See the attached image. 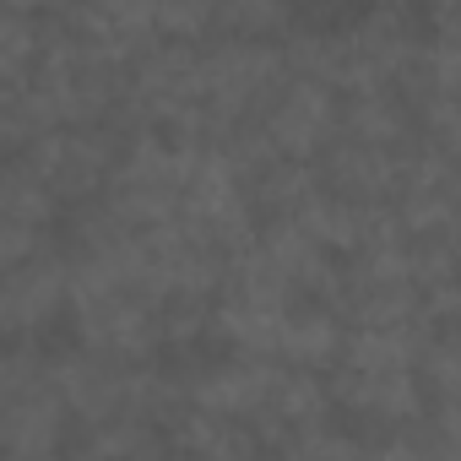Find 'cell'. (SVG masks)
Segmentation results:
<instances>
[{"label":"cell","mask_w":461,"mask_h":461,"mask_svg":"<svg viewBox=\"0 0 461 461\" xmlns=\"http://www.w3.org/2000/svg\"><path fill=\"white\" fill-rule=\"evenodd\" d=\"M147 369V364H141ZM136 364H114L93 348H71L60 358H50V385L66 407V418H77L82 429L109 423V418H136Z\"/></svg>","instance_id":"cell-1"},{"label":"cell","mask_w":461,"mask_h":461,"mask_svg":"<svg viewBox=\"0 0 461 461\" xmlns=\"http://www.w3.org/2000/svg\"><path fill=\"white\" fill-rule=\"evenodd\" d=\"M337 109H342V98L331 87L304 82V77H283V87L256 114V131L267 136V147L283 163H304L337 141Z\"/></svg>","instance_id":"cell-2"},{"label":"cell","mask_w":461,"mask_h":461,"mask_svg":"<svg viewBox=\"0 0 461 461\" xmlns=\"http://www.w3.org/2000/svg\"><path fill=\"white\" fill-rule=\"evenodd\" d=\"M28 163L39 168L55 201H93L104 195L114 174V136L109 131H55L28 152Z\"/></svg>","instance_id":"cell-3"},{"label":"cell","mask_w":461,"mask_h":461,"mask_svg":"<svg viewBox=\"0 0 461 461\" xmlns=\"http://www.w3.org/2000/svg\"><path fill=\"white\" fill-rule=\"evenodd\" d=\"M66 315V250L44 245L23 267L0 272V337H33Z\"/></svg>","instance_id":"cell-4"},{"label":"cell","mask_w":461,"mask_h":461,"mask_svg":"<svg viewBox=\"0 0 461 461\" xmlns=\"http://www.w3.org/2000/svg\"><path fill=\"white\" fill-rule=\"evenodd\" d=\"M267 375L272 364H256V358H217V364H201L185 375V396L195 412H212V418H228V423H250L267 402Z\"/></svg>","instance_id":"cell-5"},{"label":"cell","mask_w":461,"mask_h":461,"mask_svg":"<svg viewBox=\"0 0 461 461\" xmlns=\"http://www.w3.org/2000/svg\"><path fill=\"white\" fill-rule=\"evenodd\" d=\"M326 396H331V402H342L348 412H358V418L380 423L385 434H391V429H407V423H418V418H423V391H418V380H412V375L337 369V375L326 380Z\"/></svg>","instance_id":"cell-6"},{"label":"cell","mask_w":461,"mask_h":461,"mask_svg":"<svg viewBox=\"0 0 461 461\" xmlns=\"http://www.w3.org/2000/svg\"><path fill=\"white\" fill-rule=\"evenodd\" d=\"M66 407L55 396V385L44 380L39 391L17 396L0 412V461H33V456H60L66 445Z\"/></svg>","instance_id":"cell-7"},{"label":"cell","mask_w":461,"mask_h":461,"mask_svg":"<svg viewBox=\"0 0 461 461\" xmlns=\"http://www.w3.org/2000/svg\"><path fill=\"white\" fill-rule=\"evenodd\" d=\"M256 250L272 261V272L294 288V294H326V283L337 277L331 256L304 234L294 217H267L256 228Z\"/></svg>","instance_id":"cell-8"},{"label":"cell","mask_w":461,"mask_h":461,"mask_svg":"<svg viewBox=\"0 0 461 461\" xmlns=\"http://www.w3.org/2000/svg\"><path fill=\"white\" fill-rule=\"evenodd\" d=\"M342 342H348V331L331 310H288L283 337H277V364L321 375V369L342 364Z\"/></svg>","instance_id":"cell-9"},{"label":"cell","mask_w":461,"mask_h":461,"mask_svg":"<svg viewBox=\"0 0 461 461\" xmlns=\"http://www.w3.org/2000/svg\"><path fill=\"white\" fill-rule=\"evenodd\" d=\"M60 120L50 109V98L28 82H0V147H6L12 158H28L44 136H55Z\"/></svg>","instance_id":"cell-10"},{"label":"cell","mask_w":461,"mask_h":461,"mask_svg":"<svg viewBox=\"0 0 461 461\" xmlns=\"http://www.w3.org/2000/svg\"><path fill=\"white\" fill-rule=\"evenodd\" d=\"M55 206L60 201L50 195V185L39 179V168L28 158H6V163H0V222H17V228L44 234Z\"/></svg>","instance_id":"cell-11"},{"label":"cell","mask_w":461,"mask_h":461,"mask_svg":"<svg viewBox=\"0 0 461 461\" xmlns=\"http://www.w3.org/2000/svg\"><path fill=\"white\" fill-rule=\"evenodd\" d=\"M217 337L234 348V358H256V364H277V337H283V315L277 310H256V304H222L212 315Z\"/></svg>","instance_id":"cell-12"},{"label":"cell","mask_w":461,"mask_h":461,"mask_svg":"<svg viewBox=\"0 0 461 461\" xmlns=\"http://www.w3.org/2000/svg\"><path fill=\"white\" fill-rule=\"evenodd\" d=\"M44 60V17L0 6V82H28Z\"/></svg>","instance_id":"cell-13"},{"label":"cell","mask_w":461,"mask_h":461,"mask_svg":"<svg viewBox=\"0 0 461 461\" xmlns=\"http://www.w3.org/2000/svg\"><path fill=\"white\" fill-rule=\"evenodd\" d=\"M294 28L288 6H272V0H234V6H217L212 17V39H245V44H277Z\"/></svg>","instance_id":"cell-14"},{"label":"cell","mask_w":461,"mask_h":461,"mask_svg":"<svg viewBox=\"0 0 461 461\" xmlns=\"http://www.w3.org/2000/svg\"><path fill=\"white\" fill-rule=\"evenodd\" d=\"M44 250V234H33V228H17V222H0V272L23 267L28 256Z\"/></svg>","instance_id":"cell-15"},{"label":"cell","mask_w":461,"mask_h":461,"mask_svg":"<svg viewBox=\"0 0 461 461\" xmlns=\"http://www.w3.org/2000/svg\"><path fill=\"white\" fill-rule=\"evenodd\" d=\"M152 461H201V456H185V450H174V445H168V450H163V456H152Z\"/></svg>","instance_id":"cell-16"}]
</instances>
